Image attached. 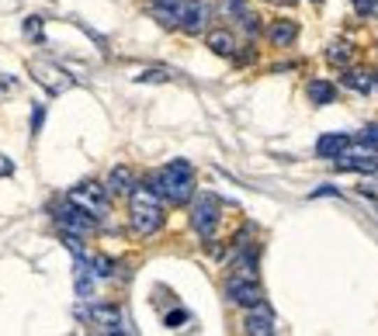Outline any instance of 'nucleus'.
I'll use <instances>...</instances> for the list:
<instances>
[{
  "label": "nucleus",
  "instance_id": "nucleus-21",
  "mask_svg": "<svg viewBox=\"0 0 378 336\" xmlns=\"http://www.w3.org/2000/svg\"><path fill=\"white\" fill-rule=\"evenodd\" d=\"M21 31H24V38H31V42H45V28H42V17H38V14L24 17Z\"/></svg>",
  "mask_w": 378,
  "mask_h": 336
},
{
  "label": "nucleus",
  "instance_id": "nucleus-25",
  "mask_svg": "<svg viewBox=\"0 0 378 336\" xmlns=\"http://www.w3.org/2000/svg\"><path fill=\"white\" fill-rule=\"evenodd\" d=\"M351 3H354V10H358L361 17H368V14H372V7H375V0H351Z\"/></svg>",
  "mask_w": 378,
  "mask_h": 336
},
{
  "label": "nucleus",
  "instance_id": "nucleus-2",
  "mask_svg": "<svg viewBox=\"0 0 378 336\" xmlns=\"http://www.w3.org/2000/svg\"><path fill=\"white\" fill-rule=\"evenodd\" d=\"M150 184L157 187V194L163 201L188 205L191 198H194V167H191L188 160H170L167 167H160L150 177Z\"/></svg>",
  "mask_w": 378,
  "mask_h": 336
},
{
  "label": "nucleus",
  "instance_id": "nucleus-17",
  "mask_svg": "<svg viewBox=\"0 0 378 336\" xmlns=\"http://www.w3.org/2000/svg\"><path fill=\"white\" fill-rule=\"evenodd\" d=\"M344 87H351V90H358V94H372L378 87V77L372 70H347V73H344Z\"/></svg>",
  "mask_w": 378,
  "mask_h": 336
},
{
  "label": "nucleus",
  "instance_id": "nucleus-23",
  "mask_svg": "<svg viewBox=\"0 0 378 336\" xmlns=\"http://www.w3.org/2000/svg\"><path fill=\"white\" fill-rule=\"evenodd\" d=\"M361 143H368V146H375L378 149V125H368V129H361V136H358Z\"/></svg>",
  "mask_w": 378,
  "mask_h": 336
},
{
  "label": "nucleus",
  "instance_id": "nucleus-31",
  "mask_svg": "<svg viewBox=\"0 0 378 336\" xmlns=\"http://www.w3.org/2000/svg\"><path fill=\"white\" fill-rule=\"evenodd\" d=\"M372 14H375V17H378V0H375V7H372Z\"/></svg>",
  "mask_w": 378,
  "mask_h": 336
},
{
  "label": "nucleus",
  "instance_id": "nucleus-24",
  "mask_svg": "<svg viewBox=\"0 0 378 336\" xmlns=\"http://www.w3.org/2000/svg\"><path fill=\"white\" fill-rule=\"evenodd\" d=\"M42 122H45V108L35 104V111H31V132H42Z\"/></svg>",
  "mask_w": 378,
  "mask_h": 336
},
{
  "label": "nucleus",
  "instance_id": "nucleus-7",
  "mask_svg": "<svg viewBox=\"0 0 378 336\" xmlns=\"http://www.w3.org/2000/svg\"><path fill=\"white\" fill-rule=\"evenodd\" d=\"M66 198H73V201H77L80 208H87L91 215H104V212H108V198H111V194H108V187H101L97 180H84V184H77Z\"/></svg>",
  "mask_w": 378,
  "mask_h": 336
},
{
  "label": "nucleus",
  "instance_id": "nucleus-30",
  "mask_svg": "<svg viewBox=\"0 0 378 336\" xmlns=\"http://www.w3.org/2000/svg\"><path fill=\"white\" fill-rule=\"evenodd\" d=\"M268 3H278V7H291L295 0H268Z\"/></svg>",
  "mask_w": 378,
  "mask_h": 336
},
{
  "label": "nucleus",
  "instance_id": "nucleus-27",
  "mask_svg": "<svg viewBox=\"0 0 378 336\" xmlns=\"http://www.w3.org/2000/svg\"><path fill=\"white\" fill-rule=\"evenodd\" d=\"M361 194H368V198H378V180H361Z\"/></svg>",
  "mask_w": 378,
  "mask_h": 336
},
{
  "label": "nucleus",
  "instance_id": "nucleus-19",
  "mask_svg": "<svg viewBox=\"0 0 378 336\" xmlns=\"http://www.w3.org/2000/svg\"><path fill=\"white\" fill-rule=\"evenodd\" d=\"M333 97H337V87L330 84V80H309V101H312L316 108L333 104Z\"/></svg>",
  "mask_w": 378,
  "mask_h": 336
},
{
  "label": "nucleus",
  "instance_id": "nucleus-29",
  "mask_svg": "<svg viewBox=\"0 0 378 336\" xmlns=\"http://www.w3.org/2000/svg\"><path fill=\"white\" fill-rule=\"evenodd\" d=\"M10 170H14V167H10V160L3 156V160H0V173H10Z\"/></svg>",
  "mask_w": 378,
  "mask_h": 336
},
{
  "label": "nucleus",
  "instance_id": "nucleus-26",
  "mask_svg": "<svg viewBox=\"0 0 378 336\" xmlns=\"http://www.w3.org/2000/svg\"><path fill=\"white\" fill-rule=\"evenodd\" d=\"M181 323H188V312H174V316H167V326H170V330H177Z\"/></svg>",
  "mask_w": 378,
  "mask_h": 336
},
{
  "label": "nucleus",
  "instance_id": "nucleus-1",
  "mask_svg": "<svg viewBox=\"0 0 378 336\" xmlns=\"http://www.w3.org/2000/svg\"><path fill=\"white\" fill-rule=\"evenodd\" d=\"M129 222H132L136 236H153V233L163 229V198L157 194V187L150 180L132 187V194H129Z\"/></svg>",
  "mask_w": 378,
  "mask_h": 336
},
{
  "label": "nucleus",
  "instance_id": "nucleus-10",
  "mask_svg": "<svg viewBox=\"0 0 378 336\" xmlns=\"http://www.w3.org/2000/svg\"><path fill=\"white\" fill-rule=\"evenodd\" d=\"M222 10H226V17L240 21V28H243L247 35H257V31H261V17L254 14L250 0H222Z\"/></svg>",
  "mask_w": 378,
  "mask_h": 336
},
{
  "label": "nucleus",
  "instance_id": "nucleus-3",
  "mask_svg": "<svg viewBox=\"0 0 378 336\" xmlns=\"http://www.w3.org/2000/svg\"><path fill=\"white\" fill-rule=\"evenodd\" d=\"M219 219H222V201L215 194H198L194 205H191V229L201 236V240H212L215 229H219Z\"/></svg>",
  "mask_w": 378,
  "mask_h": 336
},
{
  "label": "nucleus",
  "instance_id": "nucleus-14",
  "mask_svg": "<svg viewBox=\"0 0 378 336\" xmlns=\"http://www.w3.org/2000/svg\"><path fill=\"white\" fill-rule=\"evenodd\" d=\"M205 21H208V7H205L201 0H188L184 10H181V31L198 35V31L205 28Z\"/></svg>",
  "mask_w": 378,
  "mask_h": 336
},
{
  "label": "nucleus",
  "instance_id": "nucleus-32",
  "mask_svg": "<svg viewBox=\"0 0 378 336\" xmlns=\"http://www.w3.org/2000/svg\"><path fill=\"white\" fill-rule=\"evenodd\" d=\"M312 3H323V0H312Z\"/></svg>",
  "mask_w": 378,
  "mask_h": 336
},
{
  "label": "nucleus",
  "instance_id": "nucleus-28",
  "mask_svg": "<svg viewBox=\"0 0 378 336\" xmlns=\"http://www.w3.org/2000/svg\"><path fill=\"white\" fill-rule=\"evenodd\" d=\"M326 194H337V187H330V184H326V187H319V191H312V198H326Z\"/></svg>",
  "mask_w": 378,
  "mask_h": 336
},
{
  "label": "nucleus",
  "instance_id": "nucleus-16",
  "mask_svg": "<svg viewBox=\"0 0 378 336\" xmlns=\"http://www.w3.org/2000/svg\"><path fill=\"white\" fill-rule=\"evenodd\" d=\"M205 45H208L215 56H236V38H233V31H226V28H212V31L205 35Z\"/></svg>",
  "mask_w": 378,
  "mask_h": 336
},
{
  "label": "nucleus",
  "instance_id": "nucleus-15",
  "mask_svg": "<svg viewBox=\"0 0 378 336\" xmlns=\"http://www.w3.org/2000/svg\"><path fill=\"white\" fill-rule=\"evenodd\" d=\"M243 333L250 336H271L275 333V316H271V309H254L247 319H243Z\"/></svg>",
  "mask_w": 378,
  "mask_h": 336
},
{
  "label": "nucleus",
  "instance_id": "nucleus-11",
  "mask_svg": "<svg viewBox=\"0 0 378 336\" xmlns=\"http://www.w3.org/2000/svg\"><path fill=\"white\" fill-rule=\"evenodd\" d=\"M188 0H153V17L163 24V28H181V10H184Z\"/></svg>",
  "mask_w": 378,
  "mask_h": 336
},
{
  "label": "nucleus",
  "instance_id": "nucleus-4",
  "mask_svg": "<svg viewBox=\"0 0 378 336\" xmlns=\"http://www.w3.org/2000/svg\"><path fill=\"white\" fill-rule=\"evenodd\" d=\"M56 222H59L63 233H73V236H87V233L97 229V215H91L87 208H80L73 198L56 205Z\"/></svg>",
  "mask_w": 378,
  "mask_h": 336
},
{
  "label": "nucleus",
  "instance_id": "nucleus-6",
  "mask_svg": "<svg viewBox=\"0 0 378 336\" xmlns=\"http://www.w3.org/2000/svg\"><path fill=\"white\" fill-rule=\"evenodd\" d=\"M28 73H31L35 84H42L49 94H66L70 87L77 84L66 70H59V66H52V63H28Z\"/></svg>",
  "mask_w": 378,
  "mask_h": 336
},
{
  "label": "nucleus",
  "instance_id": "nucleus-12",
  "mask_svg": "<svg viewBox=\"0 0 378 336\" xmlns=\"http://www.w3.org/2000/svg\"><path fill=\"white\" fill-rule=\"evenodd\" d=\"M347 146H351V136H344V132H326V136L316 139V156H323V160H337Z\"/></svg>",
  "mask_w": 378,
  "mask_h": 336
},
{
  "label": "nucleus",
  "instance_id": "nucleus-5",
  "mask_svg": "<svg viewBox=\"0 0 378 336\" xmlns=\"http://www.w3.org/2000/svg\"><path fill=\"white\" fill-rule=\"evenodd\" d=\"M340 170H354V173H375L378 170V149L361 143V139H351V146L333 160Z\"/></svg>",
  "mask_w": 378,
  "mask_h": 336
},
{
  "label": "nucleus",
  "instance_id": "nucleus-18",
  "mask_svg": "<svg viewBox=\"0 0 378 336\" xmlns=\"http://www.w3.org/2000/svg\"><path fill=\"white\" fill-rule=\"evenodd\" d=\"M268 38H271L278 49H288V45L298 38V24H295V21H275V24L268 28Z\"/></svg>",
  "mask_w": 378,
  "mask_h": 336
},
{
  "label": "nucleus",
  "instance_id": "nucleus-9",
  "mask_svg": "<svg viewBox=\"0 0 378 336\" xmlns=\"http://www.w3.org/2000/svg\"><path fill=\"white\" fill-rule=\"evenodd\" d=\"M77 316L87 319L97 330H104V333H118V330H122V312H118L115 305H87V309H80Z\"/></svg>",
  "mask_w": 378,
  "mask_h": 336
},
{
  "label": "nucleus",
  "instance_id": "nucleus-22",
  "mask_svg": "<svg viewBox=\"0 0 378 336\" xmlns=\"http://www.w3.org/2000/svg\"><path fill=\"white\" fill-rule=\"evenodd\" d=\"M136 80H139V84H167L170 73H167V70H143Z\"/></svg>",
  "mask_w": 378,
  "mask_h": 336
},
{
  "label": "nucleus",
  "instance_id": "nucleus-13",
  "mask_svg": "<svg viewBox=\"0 0 378 336\" xmlns=\"http://www.w3.org/2000/svg\"><path fill=\"white\" fill-rule=\"evenodd\" d=\"M108 194L111 198H129L132 194V187H136V173H132V167H115L111 173H108Z\"/></svg>",
  "mask_w": 378,
  "mask_h": 336
},
{
  "label": "nucleus",
  "instance_id": "nucleus-8",
  "mask_svg": "<svg viewBox=\"0 0 378 336\" xmlns=\"http://www.w3.org/2000/svg\"><path fill=\"white\" fill-rule=\"evenodd\" d=\"M226 291H229V298H233L236 305H243V309H257V305H264V291H261L257 277H229Z\"/></svg>",
  "mask_w": 378,
  "mask_h": 336
},
{
  "label": "nucleus",
  "instance_id": "nucleus-20",
  "mask_svg": "<svg viewBox=\"0 0 378 336\" xmlns=\"http://www.w3.org/2000/svg\"><path fill=\"white\" fill-rule=\"evenodd\" d=\"M351 59H354V49H351L347 42H333V45L326 49V63H330V66L347 70V66H351Z\"/></svg>",
  "mask_w": 378,
  "mask_h": 336
}]
</instances>
